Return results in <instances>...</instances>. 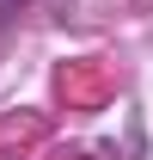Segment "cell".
Listing matches in <instances>:
<instances>
[{
	"label": "cell",
	"instance_id": "6da1fadb",
	"mask_svg": "<svg viewBox=\"0 0 153 160\" xmlns=\"http://www.w3.org/2000/svg\"><path fill=\"white\" fill-rule=\"evenodd\" d=\"M25 6H31V0H0V25H12V19L25 12Z\"/></svg>",
	"mask_w": 153,
	"mask_h": 160
}]
</instances>
